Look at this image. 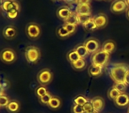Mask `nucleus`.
Here are the masks:
<instances>
[{"label": "nucleus", "mask_w": 129, "mask_h": 113, "mask_svg": "<svg viewBox=\"0 0 129 113\" xmlns=\"http://www.w3.org/2000/svg\"><path fill=\"white\" fill-rule=\"evenodd\" d=\"M129 72V67L125 64H114L109 69V75L115 83L125 82V78Z\"/></svg>", "instance_id": "nucleus-1"}, {"label": "nucleus", "mask_w": 129, "mask_h": 113, "mask_svg": "<svg viewBox=\"0 0 129 113\" xmlns=\"http://www.w3.org/2000/svg\"><path fill=\"white\" fill-rule=\"evenodd\" d=\"M26 60L29 64H36L41 58V51L36 46H28L25 50Z\"/></svg>", "instance_id": "nucleus-2"}, {"label": "nucleus", "mask_w": 129, "mask_h": 113, "mask_svg": "<svg viewBox=\"0 0 129 113\" xmlns=\"http://www.w3.org/2000/svg\"><path fill=\"white\" fill-rule=\"evenodd\" d=\"M110 55L111 54L104 51L103 50H99L97 52L93 54L91 57V62L93 65H96L99 66L104 67L108 63L110 59Z\"/></svg>", "instance_id": "nucleus-3"}, {"label": "nucleus", "mask_w": 129, "mask_h": 113, "mask_svg": "<svg viewBox=\"0 0 129 113\" xmlns=\"http://www.w3.org/2000/svg\"><path fill=\"white\" fill-rule=\"evenodd\" d=\"M36 80L41 86L46 87L53 80V73L50 69H43L38 72L37 76H36Z\"/></svg>", "instance_id": "nucleus-4"}, {"label": "nucleus", "mask_w": 129, "mask_h": 113, "mask_svg": "<svg viewBox=\"0 0 129 113\" xmlns=\"http://www.w3.org/2000/svg\"><path fill=\"white\" fill-rule=\"evenodd\" d=\"M17 58L16 52L10 48H6L0 52V59L6 64H13Z\"/></svg>", "instance_id": "nucleus-5"}, {"label": "nucleus", "mask_w": 129, "mask_h": 113, "mask_svg": "<svg viewBox=\"0 0 129 113\" xmlns=\"http://www.w3.org/2000/svg\"><path fill=\"white\" fill-rule=\"evenodd\" d=\"M26 34L30 39H37L41 35V27L38 24L31 22L26 27Z\"/></svg>", "instance_id": "nucleus-6"}, {"label": "nucleus", "mask_w": 129, "mask_h": 113, "mask_svg": "<svg viewBox=\"0 0 129 113\" xmlns=\"http://www.w3.org/2000/svg\"><path fill=\"white\" fill-rule=\"evenodd\" d=\"M84 46L88 50L89 54H95L100 50V43L99 41L95 38H89L84 42Z\"/></svg>", "instance_id": "nucleus-7"}, {"label": "nucleus", "mask_w": 129, "mask_h": 113, "mask_svg": "<svg viewBox=\"0 0 129 113\" xmlns=\"http://www.w3.org/2000/svg\"><path fill=\"white\" fill-rule=\"evenodd\" d=\"M127 8H128V6H127L125 0H114L111 6V11L113 13L118 14V13L126 11Z\"/></svg>", "instance_id": "nucleus-8"}, {"label": "nucleus", "mask_w": 129, "mask_h": 113, "mask_svg": "<svg viewBox=\"0 0 129 113\" xmlns=\"http://www.w3.org/2000/svg\"><path fill=\"white\" fill-rule=\"evenodd\" d=\"M114 103L117 107L124 108L129 105V95L126 93H122L114 100Z\"/></svg>", "instance_id": "nucleus-9"}, {"label": "nucleus", "mask_w": 129, "mask_h": 113, "mask_svg": "<svg viewBox=\"0 0 129 113\" xmlns=\"http://www.w3.org/2000/svg\"><path fill=\"white\" fill-rule=\"evenodd\" d=\"M95 23L97 27V29L99 28H104L107 26L108 24V18L104 13H99L96 16L93 17Z\"/></svg>", "instance_id": "nucleus-10"}, {"label": "nucleus", "mask_w": 129, "mask_h": 113, "mask_svg": "<svg viewBox=\"0 0 129 113\" xmlns=\"http://www.w3.org/2000/svg\"><path fill=\"white\" fill-rule=\"evenodd\" d=\"M90 102L92 103L94 107V109L98 112H100L101 110H103V109L104 108V100L101 96H95L94 98H92L90 100Z\"/></svg>", "instance_id": "nucleus-11"}, {"label": "nucleus", "mask_w": 129, "mask_h": 113, "mask_svg": "<svg viewBox=\"0 0 129 113\" xmlns=\"http://www.w3.org/2000/svg\"><path fill=\"white\" fill-rule=\"evenodd\" d=\"M3 35L6 39H13L17 35V30L13 26H7L3 30Z\"/></svg>", "instance_id": "nucleus-12"}, {"label": "nucleus", "mask_w": 129, "mask_h": 113, "mask_svg": "<svg viewBox=\"0 0 129 113\" xmlns=\"http://www.w3.org/2000/svg\"><path fill=\"white\" fill-rule=\"evenodd\" d=\"M101 50H103L104 51L107 52L109 54H111L112 52H114V50H116V43L112 40H107L104 43V44L102 45Z\"/></svg>", "instance_id": "nucleus-13"}, {"label": "nucleus", "mask_w": 129, "mask_h": 113, "mask_svg": "<svg viewBox=\"0 0 129 113\" xmlns=\"http://www.w3.org/2000/svg\"><path fill=\"white\" fill-rule=\"evenodd\" d=\"M71 12L72 11L70 10V8L67 7V6H62V7L58 8V10L57 11V15L60 20H62L63 21H64V20L68 18Z\"/></svg>", "instance_id": "nucleus-14"}, {"label": "nucleus", "mask_w": 129, "mask_h": 113, "mask_svg": "<svg viewBox=\"0 0 129 113\" xmlns=\"http://www.w3.org/2000/svg\"><path fill=\"white\" fill-rule=\"evenodd\" d=\"M88 74H89L91 77H98V76H100L101 74H102L103 67L91 64L90 66L88 67Z\"/></svg>", "instance_id": "nucleus-15"}, {"label": "nucleus", "mask_w": 129, "mask_h": 113, "mask_svg": "<svg viewBox=\"0 0 129 113\" xmlns=\"http://www.w3.org/2000/svg\"><path fill=\"white\" fill-rule=\"evenodd\" d=\"M75 13L77 14H91V6L90 5H77Z\"/></svg>", "instance_id": "nucleus-16"}, {"label": "nucleus", "mask_w": 129, "mask_h": 113, "mask_svg": "<svg viewBox=\"0 0 129 113\" xmlns=\"http://www.w3.org/2000/svg\"><path fill=\"white\" fill-rule=\"evenodd\" d=\"M19 3L17 1H15V0H5L4 3L1 6V9L4 12H6V13H7L10 10L14 8Z\"/></svg>", "instance_id": "nucleus-17"}, {"label": "nucleus", "mask_w": 129, "mask_h": 113, "mask_svg": "<svg viewBox=\"0 0 129 113\" xmlns=\"http://www.w3.org/2000/svg\"><path fill=\"white\" fill-rule=\"evenodd\" d=\"M6 108L7 111H9L10 113H18L20 111V102H17V101H10V102Z\"/></svg>", "instance_id": "nucleus-18"}, {"label": "nucleus", "mask_w": 129, "mask_h": 113, "mask_svg": "<svg viewBox=\"0 0 129 113\" xmlns=\"http://www.w3.org/2000/svg\"><path fill=\"white\" fill-rule=\"evenodd\" d=\"M61 104H62V102H61L60 98L57 96H52L51 99H50V102L48 103V107L52 109H57L60 108Z\"/></svg>", "instance_id": "nucleus-19"}, {"label": "nucleus", "mask_w": 129, "mask_h": 113, "mask_svg": "<svg viewBox=\"0 0 129 113\" xmlns=\"http://www.w3.org/2000/svg\"><path fill=\"white\" fill-rule=\"evenodd\" d=\"M74 50H76V52L78 53V55H79V57L81 58H87V56L88 55V50L86 49V47L84 46V44H80L78 45L77 47H75V49Z\"/></svg>", "instance_id": "nucleus-20"}, {"label": "nucleus", "mask_w": 129, "mask_h": 113, "mask_svg": "<svg viewBox=\"0 0 129 113\" xmlns=\"http://www.w3.org/2000/svg\"><path fill=\"white\" fill-rule=\"evenodd\" d=\"M64 23H68V24H72V25L78 26L79 25V22H78V14L75 12H71L70 15H69L67 20H64Z\"/></svg>", "instance_id": "nucleus-21"}, {"label": "nucleus", "mask_w": 129, "mask_h": 113, "mask_svg": "<svg viewBox=\"0 0 129 113\" xmlns=\"http://www.w3.org/2000/svg\"><path fill=\"white\" fill-rule=\"evenodd\" d=\"M82 26H83V28H84L86 31H88V32H93V31H95L97 29V27L95 23L94 18H92L91 20H89L88 22L83 24Z\"/></svg>", "instance_id": "nucleus-22"}, {"label": "nucleus", "mask_w": 129, "mask_h": 113, "mask_svg": "<svg viewBox=\"0 0 129 113\" xmlns=\"http://www.w3.org/2000/svg\"><path fill=\"white\" fill-rule=\"evenodd\" d=\"M71 65H72V67L74 69V70L81 71L85 68V66H86V61H85L84 58H80V59H78L77 61L71 64Z\"/></svg>", "instance_id": "nucleus-23"}, {"label": "nucleus", "mask_w": 129, "mask_h": 113, "mask_svg": "<svg viewBox=\"0 0 129 113\" xmlns=\"http://www.w3.org/2000/svg\"><path fill=\"white\" fill-rule=\"evenodd\" d=\"M67 60H68L69 63L73 64V63H74V62L77 61L78 59H80L81 58L79 57V55H78V53L76 52V50H71V51H69L68 53H67Z\"/></svg>", "instance_id": "nucleus-24"}, {"label": "nucleus", "mask_w": 129, "mask_h": 113, "mask_svg": "<svg viewBox=\"0 0 129 113\" xmlns=\"http://www.w3.org/2000/svg\"><path fill=\"white\" fill-rule=\"evenodd\" d=\"M20 4H18L14 8H13L12 10H10L9 12L6 13V16L9 19H15L18 16L19 13H20Z\"/></svg>", "instance_id": "nucleus-25"}, {"label": "nucleus", "mask_w": 129, "mask_h": 113, "mask_svg": "<svg viewBox=\"0 0 129 113\" xmlns=\"http://www.w3.org/2000/svg\"><path fill=\"white\" fill-rule=\"evenodd\" d=\"M120 94H122V93H120V92L113 86V87H111V88L109 89V91H108V97H109L110 99H111V100L114 101Z\"/></svg>", "instance_id": "nucleus-26"}, {"label": "nucleus", "mask_w": 129, "mask_h": 113, "mask_svg": "<svg viewBox=\"0 0 129 113\" xmlns=\"http://www.w3.org/2000/svg\"><path fill=\"white\" fill-rule=\"evenodd\" d=\"M88 102V100L87 99V97L83 96V95H78V96L74 97V104H76V105L83 106Z\"/></svg>", "instance_id": "nucleus-27"}, {"label": "nucleus", "mask_w": 129, "mask_h": 113, "mask_svg": "<svg viewBox=\"0 0 129 113\" xmlns=\"http://www.w3.org/2000/svg\"><path fill=\"white\" fill-rule=\"evenodd\" d=\"M93 18L91 14H78V22L79 25H83L86 22H88L89 20Z\"/></svg>", "instance_id": "nucleus-28"}, {"label": "nucleus", "mask_w": 129, "mask_h": 113, "mask_svg": "<svg viewBox=\"0 0 129 113\" xmlns=\"http://www.w3.org/2000/svg\"><path fill=\"white\" fill-rule=\"evenodd\" d=\"M57 34L58 35V37H60V38H67V37H69V36H71L69 32L64 28V27H60L57 29Z\"/></svg>", "instance_id": "nucleus-29"}, {"label": "nucleus", "mask_w": 129, "mask_h": 113, "mask_svg": "<svg viewBox=\"0 0 129 113\" xmlns=\"http://www.w3.org/2000/svg\"><path fill=\"white\" fill-rule=\"evenodd\" d=\"M48 92H49L48 89H47L45 86H39L36 89V96H37L38 98H40V97H42V96H43L44 95H46Z\"/></svg>", "instance_id": "nucleus-30"}, {"label": "nucleus", "mask_w": 129, "mask_h": 113, "mask_svg": "<svg viewBox=\"0 0 129 113\" xmlns=\"http://www.w3.org/2000/svg\"><path fill=\"white\" fill-rule=\"evenodd\" d=\"M52 96H53V95H51V94H50V92H48L46 95H44L43 96H42L39 98L40 103H42L43 105H48V103L50 102V101Z\"/></svg>", "instance_id": "nucleus-31"}, {"label": "nucleus", "mask_w": 129, "mask_h": 113, "mask_svg": "<svg viewBox=\"0 0 129 113\" xmlns=\"http://www.w3.org/2000/svg\"><path fill=\"white\" fill-rule=\"evenodd\" d=\"M63 27H64V28H66L67 31H68L69 34H70V35L74 34V33L76 32V28H77V26L72 25V24H68V23H64Z\"/></svg>", "instance_id": "nucleus-32"}, {"label": "nucleus", "mask_w": 129, "mask_h": 113, "mask_svg": "<svg viewBox=\"0 0 129 113\" xmlns=\"http://www.w3.org/2000/svg\"><path fill=\"white\" fill-rule=\"evenodd\" d=\"M114 87L120 92V93H125L127 89V85L125 82H120V83H115Z\"/></svg>", "instance_id": "nucleus-33"}, {"label": "nucleus", "mask_w": 129, "mask_h": 113, "mask_svg": "<svg viewBox=\"0 0 129 113\" xmlns=\"http://www.w3.org/2000/svg\"><path fill=\"white\" fill-rule=\"evenodd\" d=\"M10 102V99L5 95H0V107H6Z\"/></svg>", "instance_id": "nucleus-34"}, {"label": "nucleus", "mask_w": 129, "mask_h": 113, "mask_svg": "<svg viewBox=\"0 0 129 113\" xmlns=\"http://www.w3.org/2000/svg\"><path fill=\"white\" fill-rule=\"evenodd\" d=\"M95 109H94V107L91 102H90V101H88L87 103H85L83 105V111H84V113H91Z\"/></svg>", "instance_id": "nucleus-35"}, {"label": "nucleus", "mask_w": 129, "mask_h": 113, "mask_svg": "<svg viewBox=\"0 0 129 113\" xmlns=\"http://www.w3.org/2000/svg\"><path fill=\"white\" fill-rule=\"evenodd\" d=\"M71 112L72 113H84V111H83V106L74 104L72 109H71Z\"/></svg>", "instance_id": "nucleus-36"}, {"label": "nucleus", "mask_w": 129, "mask_h": 113, "mask_svg": "<svg viewBox=\"0 0 129 113\" xmlns=\"http://www.w3.org/2000/svg\"><path fill=\"white\" fill-rule=\"evenodd\" d=\"M91 0H77L76 4L77 5H90Z\"/></svg>", "instance_id": "nucleus-37"}, {"label": "nucleus", "mask_w": 129, "mask_h": 113, "mask_svg": "<svg viewBox=\"0 0 129 113\" xmlns=\"http://www.w3.org/2000/svg\"><path fill=\"white\" fill-rule=\"evenodd\" d=\"M125 83L127 85V86L129 85V72H127L126 76H125Z\"/></svg>", "instance_id": "nucleus-38"}, {"label": "nucleus", "mask_w": 129, "mask_h": 113, "mask_svg": "<svg viewBox=\"0 0 129 113\" xmlns=\"http://www.w3.org/2000/svg\"><path fill=\"white\" fill-rule=\"evenodd\" d=\"M64 1L67 4H74V3H76L77 0H64Z\"/></svg>", "instance_id": "nucleus-39"}, {"label": "nucleus", "mask_w": 129, "mask_h": 113, "mask_svg": "<svg viewBox=\"0 0 129 113\" xmlns=\"http://www.w3.org/2000/svg\"><path fill=\"white\" fill-rule=\"evenodd\" d=\"M125 12H126V17H127V19L129 20V7L127 8V10Z\"/></svg>", "instance_id": "nucleus-40"}, {"label": "nucleus", "mask_w": 129, "mask_h": 113, "mask_svg": "<svg viewBox=\"0 0 129 113\" xmlns=\"http://www.w3.org/2000/svg\"><path fill=\"white\" fill-rule=\"evenodd\" d=\"M125 3H126V5H127V6L129 7V0H125Z\"/></svg>", "instance_id": "nucleus-41"}, {"label": "nucleus", "mask_w": 129, "mask_h": 113, "mask_svg": "<svg viewBox=\"0 0 129 113\" xmlns=\"http://www.w3.org/2000/svg\"><path fill=\"white\" fill-rule=\"evenodd\" d=\"M91 113H99L98 111H96V110H94L93 112H91Z\"/></svg>", "instance_id": "nucleus-42"}, {"label": "nucleus", "mask_w": 129, "mask_h": 113, "mask_svg": "<svg viewBox=\"0 0 129 113\" xmlns=\"http://www.w3.org/2000/svg\"><path fill=\"white\" fill-rule=\"evenodd\" d=\"M3 91H2V90H1V88H0V95H3Z\"/></svg>", "instance_id": "nucleus-43"}, {"label": "nucleus", "mask_w": 129, "mask_h": 113, "mask_svg": "<svg viewBox=\"0 0 129 113\" xmlns=\"http://www.w3.org/2000/svg\"><path fill=\"white\" fill-rule=\"evenodd\" d=\"M106 1H110V0H106Z\"/></svg>", "instance_id": "nucleus-44"}, {"label": "nucleus", "mask_w": 129, "mask_h": 113, "mask_svg": "<svg viewBox=\"0 0 129 113\" xmlns=\"http://www.w3.org/2000/svg\"><path fill=\"white\" fill-rule=\"evenodd\" d=\"M63 1H64V0H63Z\"/></svg>", "instance_id": "nucleus-45"}]
</instances>
